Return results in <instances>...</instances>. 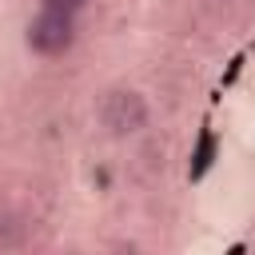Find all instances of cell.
<instances>
[{"instance_id": "1", "label": "cell", "mask_w": 255, "mask_h": 255, "mask_svg": "<svg viewBox=\"0 0 255 255\" xmlns=\"http://www.w3.org/2000/svg\"><path fill=\"white\" fill-rule=\"evenodd\" d=\"M72 40H76L72 16H68V12H56V8H44V12L32 20V28H28V44H32V52H40V56H60V52L72 48Z\"/></svg>"}, {"instance_id": "2", "label": "cell", "mask_w": 255, "mask_h": 255, "mask_svg": "<svg viewBox=\"0 0 255 255\" xmlns=\"http://www.w3.org/2000/svg\"><path fill=\"white\" fill-rule=\"evenodd\" d=\"M143 116H147V108H143V100H139L135 92H108V96H104L100 120H104L108 131L128 135V131L143 128Z\"/></svg>"}, {"instance_id": "3", "label": "cell", "mask_w": 255, "mask_h": 255, "mask_svg": "<svg viewBox=\"0 0 255 255\" xmlns=\"http://www.w3.org/2000/svg\"><path fill=\"white\" fill-rule=\"evenodd\" d=\"M84 4L88 0H44V8H56V12H68V16H76Z\"/></svg>"}, {"instance_id": "4", "label": "cell", "mask_w": 255, "mask_h": 255, "mask_svg": "<svg viewBox=\"0 0 255 255\" xmlns=\"http://www.w3.org/2000/svg\"><path fill=\"white\" fill-rule=\"evenodd\" d=\"M207 155H211V135H203V139H199V155H195V175H199V171H203V167L211 163Z\"/></svg>"}]
</instances>
